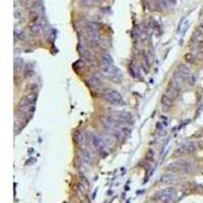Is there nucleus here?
I'll return each mask as SVG.
<instances>
[{
	"label": "nucleus",
	"instance_id": "obj_1",
	"mask_svg": "<svg viewBox=\"0 0 203 203\" xmlns=\"http://www.w3.org/2000/svg\"><path fill=\"white\" fill-rule=\"evenodd\" d=\"M155 197L162 203H174L176 200V190L173 187H168L160 190Z\"/></svg>",
	"mask_w": 203,
	"mask_h": 203
},
{
	"label": "nucleus",
	"instance_id": "obj_2",
	"mask_svg": "<svg viewBox=\"0 0 203 203\" xmlns=\"http://www.w3.org/2000/svg\"><path fill=\"white\" fill-rule=\"evenodd\" d=\"M168 169L174 172H184V173H186V172L193 171L194 166H193L192 162H187V160H177V162L170 164L168 166Z\"/></svg>",
	"mask_w": 203,
	"mask_h": 203
},
{
	"label": "nucleus",
	"instance_id": "obj_3",
	"mask_svg": "<svg viewBox=\"0 0 203 203\" xmlns=\"http://www.w3.org/2000/svg\"><path fill=\"white\" fill-rule=\"evenodd\" d=\"M104 98L107 100L108 103L115 106H122L125 104L122 96L117 90H109V92H107L104 94Z\"/></svg>",
	"mask_w": 203,
	"mask_h": 203
},
{
	"label": "nucleus",
	"instance_id": "obj_4",
	"mask_svg": "<svg viewBox=\"0 0 203 203\" xmlns=\"http://www.w3.org/2000/svg\"><path fill=\"white\" fill-rule=\"evenodd\" d=\"M37 100V94L35 92H30L29 94H26L24 98H22V100L19 102V106H18V109L20 111L22 110H26L29 108H32L34 103L36 102Z\"/></svg>",
	"mask_w": 203,
	"mask_h": 203
},
{
	"label": "nucleus",
	"instance_id": "obj_5",
	"mask_svg": "<svg viewBox=\"0 0 203 203\" xmlns=\"http://www.w3.org/2000/svg\"><path fill=\"white\" fill-rule=\"evenodd\" d=\"M88 138H90V142L92 143V145L94 146L96 149H98V151H100V152L107 151V146H106V143L104 142V140L102 138H100V137L96 136V135L92 134V133L88 134Z\"/></svg>",
	"mask_w": 203,
	"mask_h": 203
},
{
	"label": "nucleus",
	"instance_id": "obj_6",
	"mask_svg": "<svg viewBox=\"0 0 203 203\" xmlns=\"http://www.w3.org/2000/svg\"><path fill=\"white\" fill-rule=\"evenodd\" d=\"M196 150V146L195 144L191 143V142H186V143L182 144L176 149L175 154L176 155H184V154L192 153Z\"/></svg>",
	"mask_w": 203,
	"mask_h": 203
},
{
	"label": "nucleus",
	"instance_id": "obj_7",
	"mask_svg": "<svg viewBox=\"0 0 203 203\" xmlns=\"http://www.w3.org/2000/svg\"><path fill=\"white\" fill-rule=\"evenodd\" d=\"M162 108H164V111H168V110L171 108L172 100L168 94H165V96L162 98Z\"/></svg>",
	"mask_w": 203,
	"mask_h": 203
},
{
	"label": "nucleus",
	"instance_id": "obj_8",
	"mask_svg": "<svg viewBox=\"0 0 203 203\" xmlns=\"http://www.w3.org/2000/svg\"><path fill=\"white\" fill-rule=\"evenodd\" d=\"M100 57H102L103 65H114V60L109 53H103Z\"/></svg>",
	"mask_w": 203,
	"mask_h": 203
},
{
	"label": "nucleus",
	"instance_id": "obj_9",
	"mask_svg": "<svg viewBox=\"0 0 203 203\" xmlns=\"http://www.w3.org/2000/svg\"><path fill=\"white\" fill-rule=\"evenodd\" d=\"M175 179H176V177L174 175H169V174H167V175H164L160 178V182L162 184H170V183H173V182L175 181Z\"/></svg>",
	"mask_w": 203,
	"mask_h": 203
},
{
	"label": "nucleus",
	"instance_id": "obj_10",
	"mask_svg": "<svg viewBox=\"0 0 203 203\" xmlns=\"http://www.w3.org/2000/svg\"><path fill=\"white\" fill-rule=\"evenodd\" d=\"M178 72H179L180 76H182V77H187L190 75V70H189L188 67L185 66V65H180V66L178 67Z\"/></svg>",
	"mask_w": 203,
	"mask_h": 203
},
{
	"label": "nucleus",
	"instance_id": "obj_11",
	"mask_svg": "<svg viewBox=\"0 0 203 203\" xmlns=\"http://www.w3.org/2000/svg\"><path fill=\"white\" fill-rule=\"evenodd\" d=\"M42 26L40 24H33L31 26V32L34 33V34H40L42 32Z\"/></svg>",
	"mask_w": 203,
	"mask_h": 203
},
{
	"label": "nucleus",
	"instance_id": "obj_12",
	"mask_svg": "<svg viewBox=\"0 0 203 203\" xmlns=\"http://www.w3.org/2000/svg\"><path fill=\"white\" fill-rule=\"evenodd\" d=\"M88 82H90V86H100V79L98 78V77H90V80H88Z\"/></svg>",
	"mask_w": 203,
	"mask_h": 203
},
{
	"label": "nucleus",
	"instance_id": "obj_13",
	"mask_svg": "<svg viewBox=\"0 0 203 203\" xmlns=\"http://www.w3.org/2000/svg\"><path fill=\"white\" fill-rule=\"evenodd\" d=\"M82 156H84V160H88V162H90L92 158V153H90V151H88V150H84V151H82Z\"/></svg>",
	"mask_w": 203,
	"mask_h": 203
},
{
	"label": "nucleus",
	"instance_id": "obj_14",
	"mask_svg": "<svg viewBox=\"0 0 203 203\" xmlns=\"http://www.w3.org/2000/svg\"><path fill=\"white\" fill-rule=\"evenodd\" d=\"M79 2L86 6H92L94 5V0H79Z\"/></svg>",
	"mask_w": 203,
	"mask_h": 203
}]
</instances>
